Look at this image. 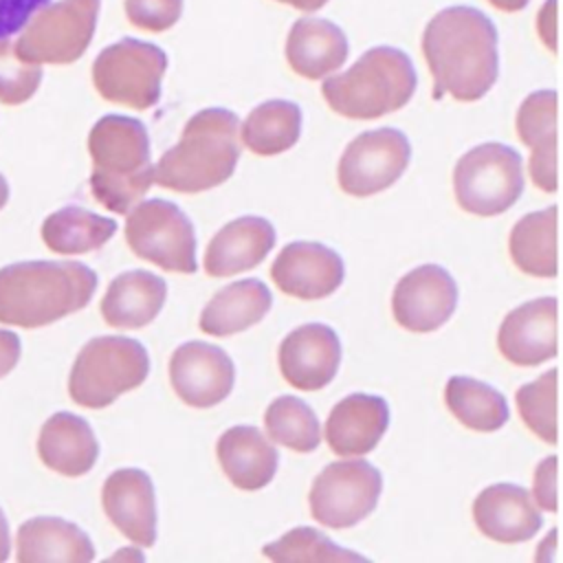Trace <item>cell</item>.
<instances>
[{"mask_svg": "<svg viewBox=\"0 0 563 563\" xmlns=\"http://www.w3.org/2000/svg\"><path fill=\"white\" fill-rule=\"evenodd\" d=\"M275 229L266 218L244 216L222 227L207 246L205 271L229 277L257 266L275 246Z\"/></svg>", "mask_w": 563, "mask_h": 563, "instance_id": "obj_21", "label": "cell"}, {"mask_svg": "<svg viewBox=\"0 0 563 563\" xmlns=\"http://www.w3.org/2000/svg\"><path fill=\"white\" fill-rule=\"evenodd\" d=\"M389 424V409L380 396L350 394L339 400L325 420L328 446L341 457L369 453Z\"/></svg>", "mask_w": 563, "mask_h": 563, "instance_id": "obj_20", "label": "cell"}, {"mask_svg": "<svg viewBox=\"0 0 563 563\" xmlns=\"http://www.w3.org/2000/svg\"><path fill=\"white\" fill-rule=\"evenodd\" d=\"M88 150L92 156V196L106 209L128 213L154 183L145 125L132 117L106 114L92 125Z\"/></svg>", "mask_w": 563, "mask_h": 563, "instance_id": "obj_4", "label": "cell"}, {"mask_svg": "<svg viewBox=\"0 0 563 563\" xmlns=\"http://www.w3.org/2000/svg\"><path fill=\"white\" fill-rule=\"evenodd\" d=\"M508 251L519 271L532 277L556 275V205L523 216L510 231Z\"/></svg>", "mask_w": 563, "mask_h": 563, "instance_id": "obj_29", "label": "cell"}, {"mask_svg": "<svg viewBox=\"0 0 563 563\" xmlns=\"http://www.w3.org/2000/svg\"><path fill=\"white\" fill-rule=\"evenodd\" d=\"M416 68L398 48L376 46L345 73L323 81L328 106L347 119H378L400 110L416 90Z\"/></svg>", "mask_w": 563, "mask_h": 563, "instance_id": "obj_5", "label": "cell"}, {"mask_svg": "<svg viewBox=\"0 0 563 563\" xmlns=\"http://www.w3.org/2000/svg\"><path fill=\"white\" fill-rule=\"evenodd\" d=\"M444 400L451 413L475 431H497L510 416L501 391L468 376H451L444 387Z\"/></svg>", "mask_w": 563, "mask_h": 563, "instance_id": "obj_32", "label": "cell"}, {"mask_svg": "<svg viewBox=\"0 0 563 563\" xmlns=\"http://www.w3.org/2000/svg\"><path fill=\"white\" fill-rule=\"evenodd\" d=\"M7 200H9V185H7L4 176L0 174V209L7 205Z\"/></svg>", "mask_w": 563, "mask_h": 563, "instance_id": "obj_45", "label": "cell"}, {"mask_svg": "<svg viewBox=\"0 0 563 563\" xmlns=\"http://www.w3.org/2000/svg\"><path fill=\"white\" fill-rule=\"evenodd\" d=\"M264 556L288 563V561H365V556L343 550L332 543L325 534L314 528H295L279 541L264 545Z\"/></svg>", "mask_w": 563, "mask_h": 563, "instance_id": "obj_35", "label": "cell"}, {"mask_svg": "<svg viewBox=\"0 0 563 563\" xmlns=\"http://www.w3.org/2000/svg\"><path fill=\"white\" fill-rule=\"evenodd\" d=\"M517 132L530 147L528 172L543 191H556V92L537 90L523 99L517 112Z\"/></svg>", "mask_w": 563, "mask_h": 563, "instance_id": "obj_22", "label": "cell"}, {"mask_svg": "<svg viewBox=\"0 0 563 563\" xmlns=\"http://www.w3.org/2000/svg\"><path fill=\"white\" fill-rule=\"evenodd\" d=\"M167 299V284L150 271H128L110 282L101 314L114 328H143L161 312Z\"/></svg>", "mask_w": 563, "mask_h": 563, "instance_id": "obj_27", "label": "cell"}, {"mask_svg": "<svg viewBox=\"0 0 563 563\" xmlns=\"http://www.w3.org/2000/svg\"><path fill=\"white\" fill-rule=\"evenodd\" d=\"M277 2L290 4V7L299 9V11H317V9H321L328 0H277Z\"/></svg>", "mask_w": 563, "mask_h": 563, "instance_id": "obj_43", "label": "cell"}, {"mask_svg": "<svg viewBox=\"0 0 563 563\" xmlns=\"http://www.w3.org/2000/svg\"><path fill=\"white\" fill-rule=\"evenodd\" d=\"M345 275L343 260L319 242L286 244L271 266L279 290L299 299H323L332 295Z\"/></svg>", "mask_w": 563, "mask_h": 563, "instance_id": "obj_16", "label": "cell"}, {"mask_svg": "<svg viewBox=\"0 0 563 563\" xmlns=\"http://www.w3.org/2000/svg\"><path fill=\"white\" fill-rule=\"evenodd\" d=\"M556 378L559 372L548 369L515 394L523 424L548 444H556Z\"/></svg>", "mask_w": 563, "mask_h": 563, "instance_id": "obj_34", "label": "cell"}, {"mask_svg": "<svg viewBox=\"0 0 563 563\" xmlns=\"http://www.w3.org/2000/svg\"><path fill=\"white\" fill-rule=\"evenodd\" d=\"M457 306V286L438 264L409 271L394 288L391 310L409 332H433L449 321Z\"/></svg>", "mask_w": 563, "mask_h": 563, "instance_id": "obj_13", "label": "cell"}, {"mask_svg": "<svg viewBox=\"0 0 563 563\" xmlns=\"http://www.w3.org/2000/svg\"><path fill=\"white\" fill-rule=\"evenodd\" d=\"M125 216V240L134 255L165 271L194 273L198 268L191 220L174 202L152 198Z\"/></svg>", "mask_w": 563, "mask_h": 563, "instance_id": "obj_10", "label": "cell"}, {"mask_svg": "<svg viewBox=\"0 0 563 563\" xmlns=\"http://www.w3.org/2000/svg\"><path fill=\"white\" fill-rule=\"evenodd\" d=\"M345 57L347 37L334 22L301 18L292 24L286 40V59L297 75L321 79L341 68Z\"/></svg>", "mask_w": 563, "mask_h": 563, "instance_id": "obj_24", "label": "cell"}, {"mask_svg": "<svg viewBox=\"0 0 563 563\" xmlns=\"http://www.w3.org/2000/svg\"><path fill=\"white\" fill-rule=\"evenodd\" d=\"M20 361V339L11 330H0V378Z\"/></svg>", "mask_w": 563, "mask_h": 563, "instance_id": "obj_41", "label": "cell"}, {"mask_svg": "<svg viewBox=\"0 0 563 563\" xmlns=\"http://www.w3.org/2000/svg\"><path fill=\"white\" fill-rule=\"evenodd\" d=\"M273 297L264 282L242 279L224 286L205 306L200 328L213 336H229L255 325L271 310Z\"/></svg>", "mask_w": 563, "mask_h": 563, "instance_id": "obj_28", "label": "cell"}, {"mask_svg": "<svg viewBox=\"0 0 563 563\" xmlns=\"http://www.w3.org/2000/svg\"><path fill=\"white\" fill-rule=\"evenodd\" d=\"M264 427L273 442L292 451L308 453L321 442V429L314 411L295 396H279L264 413Z\"/></svg>", "mask_w": 563, "mask_h": 563, "instance_id": "obj_33", "label": "cell"}, {"mask_svg": "<svg viewBox=\"0 0 563 563\" xmlns=\"http://www.w3.org/2000/svg\"><path fill=\"white\" fill-rule=\"evenodd\" d=\"M169 380L185 405L213 407L231 394L235 367L224 350L211 343L189 341L172 354Z\"/></svg>", "mask_w": 563, "mask_h": 563, "instance_id": "obj_14", "label": "cell"}, {"mask_svg": "<svg viewBox=\"0 0 563 563\" xmlns=\"http://www.w3.org/2000/svg\"><path fill=\"white\" fill-rule=\"evenodd\" d=\"M341 363V341L325 323H306L292 330L279 345L284 378L303 391L325 387Z\"/></svg>", "mask_w": 563, "mask_h": 563, "instance_id": "obj_17", "label": "cell"}, {"mask_svg": "<svg viewBox=\"0 0 563 563\" xmlns=\"http://www.w3.org/2000/svg\"><path fill=\"white\" fill-rule=\"evenodd\" d=\"M101 0H59L37 9L22 26L15 48L35 64L79 59L95 33Z\"/></svg>", "mask_w": 563, "mask_h": 563, "instance_id": "obj_8", "label": "cell"}, {"mask_svg": "<svg viewBox=\"0 0 563 563\" xmlns=\"http://www.w3.org/2000/svg\"><path fill=\"white\" fill-rule=\"evenodd\" d=\"M556 297H539L510 310L499 325L497 345L506 361L534 367L556 356Z\"/></svg>", "mask_w": 563, "mask_h": 563, "instance_id": "obj_15", "label": "cell"}, {"mask_svg": "<svg viewBox=\"0 0 563 563\" xmlns=\"http://www.w3.org/2000/svg\"><path fill=\"white\" fill-rule=\"evenodd\" d=\"M9 550H11V537H9V526L4 519V512L0 510V561L9 559Z\"/></svg>", "mask_w": 563, "mask_h": 563, "instance_id": "obj_42", "label": "cell"}, {"mask_svg": "<svg viewBox=\"0 0 563 563\" xmlns=\"http://www.w3.org/2000/svg\"><path fill=\"white\" fill-rule=\"evenodd\" d=\"M95 559L90 537L59 517H33L18 530L20 563H88Z\"/></svg>", "mask_w": 563, "mask_h": 563, "instance_id": "obj_25", "label": "cell"}, {"mask_svg": "<svg viewBox=\"0 0 563 563\" xmlns=\"http://www.w3.org/2000/svg\"><path fill=\"white\" fill-rule=\"evenodd\" d=\"M42 81V68L35 62L24 59L15 42L0 37V101L7 106L24 103L33 97Z\"/></svg>", "mask_w": 563, "mask_h": 563, "instance_id": "obj_36", "label": "cell"}, {"mask_svg": "<svg viewBox=\"0 0 563 563\" xmlns=\"http://www.w3.org/2000/svg\"><path fill=\"white\" fill-rule=\"evenodd\" d=\"M422 53L433 75V99L449 92L457 101L482 99L497 81V31L473 7H449L422 33Z\"/></svg>", "mask_w": 563, "mask_h": 563, "instance_id": "obj_1", "label": "cell"}, {"mask_svg": "<svg viewBox=\"0 0 563 563\" xmlns=\"http://www.w3.org/2000/svg\"><path fill=\"white\" fill-rule=\"evenodd\" d=\"M51 0H0V37H9L29 22V18Z\"/></svg>", "mask_w": 563, "mask_h": 563, "instance_id": "obj_39", "label": "cell"}, {"mask_svg": "<svg viewBox=\"0 0 563 563\" xmlns=\"http://www.w3.org/2000/svg\"><path fill=\"white\" fill-rule=\"evenodd\" d=\"M457 205L475 216L508 211L523 191L521 156L504 143H482L468 150L453 169Z\"/></svg>", "mask_w": 563, "mask_h": 563, "instance_id": "obj_7", "label": "cell"}, {"mask_svg": "<svg viewBox=\"0 0 563 563\" xmlns=\"http://www.w3.org/2000/svg\"><path fill=\"white\" fill-rule=\"evenodd\" d=\"M537 31L541 42L554 53L556 51V0H545L537 15Z\"/></svg>", "mask_w": 563, "mask_h": 563, "instance_id": "obj_40", "label": "cell"}, {"mask_svg": "<svg viewBox=\"0 0 563 563\" xmlns=\"http://www.w3.org/2000/svg\"><path fill=\"white\" fill-rule=\"evenodd\" d=\"M301 132V110L292 101L273 99L260 103L242 123V143L260 154L273 156L290 150Z\"/></svg>", "mask_w": 563, "mask_h": 563, "instance_id": "obj_31", "label": "cell"}, {"mask_svg": "<svg viewBox=\"0 0 563 563\" xmlns=\"http://www.w3.org/2000/svg\"><path fill=\"white\" fill-rule=\"evenodd\" d=\"M95 288V271L79 262L9 264L0 268V323L48 325L81 310Z\"/></svg>", "mask_w": 563, "mask_h": 563, "instance_id": "obj_2", "label": "cell"}, {"mask_svg": "<svg viewBox=\"0 0 563 563\" xmlns=\"http://www.w3.org/2000/svg\"><path fill=\"white\" fill-rule=\"evenodd\" d=\"M411 145L396 128L358 134L339 161V185L350 196H372L394 185L407 169Z\"/></svg>", "mask_w": 563, "mask_h": 563, "instance_id": "obj_12", "label": "cell"}, {"mask_svg": "<svg viewBox=\"0 0 563 563\" xmlns=\"http://www.w3.org/2000/svg\"><path fill=\"white\" fill-rule=\"evenodd\" d=\"M101 501L108 519L134 545L147 548L156 541L154 484L141 468H119L108 475Z\"/></svg>", "mask_w": 563, "mask_h": 563, "instance_id": "obj_18", "label": "cell"}, {"mask_svg": "<svg viewBox=\"0 0 563 563\" xmlns=\"http://www.w3.org/2000/svg\"><path fill=\"white\" fill-rule=\"evenodd\" d=\"M473 519L482 534L499 543L532 539L543 519L530 493L515 484H493L473 501Z\"/></svg>", "mask_w": 563, "mask_h": 563, "instance_id": "obj_19", "label": "cell"}, {"mask_svg": "<svg viewBox=\"0 0 563 563\" xmlns=\"http://www.w3.org/2000/svg\"><path fill=\"white\" fill-rule=\"evenodd\" d=\"M117 231L112 218L97 216L79 207H64L42 224L44 244L59 255L88 253L103 246Z\"/></svg>", "mask_w": 563, "mask_h": 563, "instance_id": "obj_30", "label": "cell"}, {"mask_svg": "<svg viewBox=\"0 0 563 563\" xmlns=\"http://www.w3.org/2000/svg\"><path fill=\"white\" fill-rule=\"evenodd\" d=\"M488 2L501 11H521L530 0H488Z\"/></svg>", "mask_w": 563, "mask_h": 563, "instance_id": "obj_44", "label": "cell"}, {"mask_svg": "<svg viewBox=\"0 0 563 563\" xmlns=\"http://www.w3.org/2000/svg\"><path fill=\"white\" fill-rule=\"evenodd\" d=\"M183 0H125L128 20L143 31H165L178 22Z\"/></svg>", "mask_w": 563, "mask_h": 563, "instance_id": "obj_37", "label": "cell"}, {"mask_svg": "<svg viewBox=\"0 0 563 563\" xmlns=\"http://www.w3.org/2000/svg\"><path fill=\"white\" fill-rule=\"evenodd\" d=\"M383 477L365 460H339L328 464L312 482L310 512L325 528H352L378 504Z\"/></svg>", "mask_w": 563, "mask_h": 563, "instance_id": "obj_11", "label": "cell"}, {"mask_svg": "<svg viewBox=\"0 0 563 563\" xmlns=\"http://www.w3.org/2000/svg\"><path fill=\"white\" fill-rule=\"evenodd\" d=\"M37 451L51 471L66 477H79L95 466L99 444L84 418L70 411H57L44 422Z\"/></svg>", "mask_w": 563, "mask_h": 563, "instance_id": "obj_23", "label": "cell"}, {"mask_svg": "<svg viewBox=\"0 0 563 563\" xmlns=\"http://www.w3.org/2000/svg\"><path fill=\"white\" fill-rule=\"evenodd\" d=\"M224 475L242 490L264 488L277 471V449L255 427L227 429L216 446Z\"/></svg>", "mask_w": 563, "mask_h": 563, "instance_id": "obj_26", "label": "cell"}, {"mask_svg": "<svg viewBox=\"0 0 563 563\" xmlns=\"http://www.w3.org/2000/svg\"><path fill=\"white\" fill-rule=\"evenodd\" d=\"M165 68L167 55L158 46L125 37L97 55L92 81L103 99L145 110L156 106L161 97Z\"/></svg>", "mask_w": 563, "mask_h": 563, "instance_id": "obj_9", "label": "cell"}, {"mask_svg": "<svg viewBox=\"0 0 563 563\" xmlns=\"http://www.w3.org/2000/svg\"><path fill=\"white\" fill-rule=\"evenodd\" d=\"M240 121L231 110L207 108L196 112L180 141L154 167V183L174 191L198 194L222 185L240 158Z\"/></svg>", "mask_w": 563, "mask_h": 563, "instance_id": "obj_3", "label": "cell"}, {"mask_svg": "<svg viewBox=\"0 0 563 563\" xmlns=\"http://www.w3.org/2000/svg\"><path fill=\"white\" fill-rule=\"evenodd\" d=\"M150 372V356L136 339L97 336L75 358L68 378L70 398L88 409L108 407L121 394L139 387Z\"/></svg>", "mask_w": 563, "mask_h": 563, "instance_id": "obj_6", "label": "cell"}, {"mask_svg": "<svg viewBox=\"0 0 563 563\" xmlns=\"http://www.w3.org/2000/svg\"><path fill=\"white\" fill-rule=\"evenodd\" d=\"M556 471H559L556 455H548L545 460H541L534 471L532 495L539 508L548 512H556Z\"/></svg>", "mask_w": 563, "mask_h": 563, "instance_id": "obj_38", "label": "cell"}]
</instances>
